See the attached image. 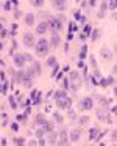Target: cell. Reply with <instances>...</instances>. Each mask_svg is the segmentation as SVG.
Segmentation results:
<instances>
[{
  "mask_svg": "<svg viewBox=\"0 0 117 146\" xmlns=\"http://www.w3.org/2000/svg\"><path fill=\"white\" fill-rule=\"evenodd\" d=\"M35 47H36V55H39V57H45V55L48 54V41L45 38H41V39H38V42L35 44Z\"/></svg>",
  "mask_w": 117,
  "mask_h": 146,
  "instance_id": "6da1fadb",
  "label": "cell"
},
{
  "mask_svg": "<svg viewBox=\"0 0 117 146\" xmlns=\"http://www.w3.org/2000/svg\"><path fill=\"white\" fill-rule=\"evenodd\" d=\"M69 86L73 90V91H76V90L81 86V77H80V74L76 72V71H72L69 76Z\"/></svg>",
  "mask_w": 117,
  "mask_h": 146,
  "instance_id": "7a4b0ae2",
  "label": "cell"
},
{
  "mask_svg": "<svg viewBox=\"0 0 117 146\" xmlns=\"http://www.w3.org/2000/svg\"><path fill=\"white\" fill-rule=\"evenodd\" d=\"M48 30H52L53 33H59L63 30V22L58 17H53V19L48 21Z\"/></svg>",
  "mask_w": 117,
  "mask_h": 146,
  "instance_id": "3957f363",
  "label": "cell"
},
{
  "mask_svg": "<svg viewBox=\"0 0 117 146\" xmlns=\"http://www.w3.org/2000/svg\"><path fill=\"white\" fill-rule=\"evenodd\" d=\"M56 105L59 108H70V105H72V101H70V98L67 94L61 96V98L56 99Z\"/></svg>",
  "mask_w": 117,
  "mask_h": 146,
  "instance_id": "277c9868",
  "label": "cell"
},
{
  "mask_svg": "<svg viewBox=\"0 0 117 146\" xmlns=\"http://www.w3.org/2000/svg\"><path fill=\"white\" fill-rule=\"evenodd\" d=\"M92 107H94V101H92V98L81 99V102H80V108H81V110H92Z\"/></svg>",
  "mask_w": 117,
  "mask_h": 146,
  "instance_id": "5b68a950",
  "label": "cell"
},
{
  "mask_svg": "<svg viewBox=\"0 0 117 146\" xmlns=\"http://www.w3.org/2000/svg\"><path fill=\"white\" fill-rule=\"evenodd\" d=\"M56 145H69V135H67L66 129H63L59 132V137L56 138Z\"/></svg>",
  "mask_w": 117,
  "mask_h": 146,
  "instance_id": "8992f818",
  "label": "cell"
},
{
  "mask_svg": "<svg viewBox=\"0 0 117 146\" xmlns=\"http://www.w3.org/2000/svg\"><path fill=\"white\" fill-rule=\"evenodd\" d=\"M36 39L35 36H33V33H25L24 35V44H25V47H33V46L36 44Z\"/></svg>",
  "mask_w": 117,
  "mask_h": 146,
  "instance_id": "52a82bcc",
  "label": "cell"
},
{
  "mask_svg": "<svg viewBox=\"0 0 117 146\" xmlns=\"http://www.w3.org/2000/svg\"><path fill=\"white\" fill-rule=\"evenodd\" d=\"M81 129H73L72 132H70L69 135V141L70 143H75V141H80V138H81Z\"/></svg>",
  "mask_w": 117,
  "mask_h": 146,
  "instance_id": "ba28073f",
  "label": "cell"
},
{
  "mask_svg": "<svg viewBox=\"0 0 117 146\" xmlns=\"http://www.w3.org/2000/svg\"><path fill=\"white\" fill-rule=\"evenodd\" d=\"M52 3L58 11H64L67 8V0H52Z\"/></svg>",
  "mask_w": 117,
  "mask_h": 146,
  "instance_id": "9c48e42d",
  "label": "cell"
},
{
  "mask_svg": "<svg viewBox=\"0 0 117 146\" xmlns=\"http://www.w3.org/2000/svg\"><path fill=\"white\" fill-rule=\"evenodd\" d=\"M24 64H25V57H24L22 54L14 55V66H17V68H20V69H22Z\"/></svg>",
  "mask_w": 117,
  "mask_h": 146,
  "instance_id": "30bf717a",
  "label": "cell"
},
{
  "mask_svg": "<svg viewBox=\"0 0 117 146\" xmlns=\"http://www.w3.org/2000/svg\"><path fill=\"white\" fill-rule=\"evenodd\" d=\"M100 79H101V80H100L98 83H100L103 88H106V86H109V85H112V83H114V79H112V77H100Z\"/></svg>",
  "mask_w": 117,
  "mask_h": 146,
  "instance_id": "8fae6325",
  "label": "cell"
},
{
  "mask_svg": "<svg viewBox=\"0 0 117 146\" xmlns=\"http://www.w3.org/2000/svg\"><path fill=\"white\" fill-rule=\"evenodd\" d=\"M47 30H48V22H41L38 25V29H36V32H38L39 35H44Z\"/></svg>",
  "mask_w": 117,
  "mask_h": 146,
  "instance_id": "7c38bea8",
  "label": "cell"
},
{
  "mask_svg": "<svg viewBox=\"0 0 117 146\" xmlns=\"http://www.w3.org/2000/svg\"><path fill=\"white\" fill-rule=\"evenodd\" d=\"M59 42H61L59 35H58V33H53V36H52V42H50V46H52L53 49H56L58 46H59Z\"/></svg>",
  "mask_w": 117,
  "mask_h": 146,
  "instance_id": "4fadbf2b",
  "label": "cell"
},
{
  "mask_svg": "<svg viewBox=\"0 0 117 146\" xmlns=\"http://www.w3.org/2000/svg\"><path fill=\"white\" fill-rule=\"evenodd\" d=\"M95 115H97V118H98V119H100V121H106L108 119V113H106V111H105V110H101V108H97V110H95Z\"/></svg>",
  "mask_w": 117,
  "mask_h": 146,
  "instance_id": "5bb4252c",
  "label": "cell"
},
{
  "mask_svg": "<svg viewBox=\"0 0 117 146\" xmlns=\"http://www.w3.org/2000/svg\"><path fill=\"white\" fill-rule=\"evenodd\" d=\"M25 22H27V25H33V22H35V14L33 13H28L25 16Z\"/></svg>",
  "mask_w": 117,
  "mask_h": 146,
  "instance_id": "9a60e30c",
  "label": "cell"
},
{
  "mask_svg": "<svg viewBox=\"0 0 117 146\" xmlns=\"http://www.w3.org/2000/svg\"><path fill=\"white\" fill-rule=\"evenodd\" d=\"M86 57H88V46H86V44H83L81 52H80V60H84Z\"/></svg>",
  "mask_w": 117,
  "mask_h": 146,
  "instance_id": "2e32d148",
  "label": "cell"
},
{
  "mask_svg": "<svg viewBox=\"0 0 117 146\" xmlns=\"http://www.w3.org/2000/svg\"><path fill=\"white\" fill-rule=\"evenodd\" d=\"M101 57H103L105 60H109V58H112V54H111V50H108V49H101Z\"/></svg>",
  "mask_w": 117,
  "mask_h": 146,
  "instance_id": "e0dca14e",
  "label": "cell"
},
{
  "mask_svg": "<svg viewBox=\"0 0 117 146\" xmlns=\"http://www.w3.org/2000/svg\"><path fill=\"white\" fill-rule=\"evenodd\" d=\"M48 133H50V135H48V140H47V141L52 143V145H56V133H55L53 130H52V132H48Z\"/></svg>",
  "mask_w": 117,
  "mask_h": 146,
  "instance_id": "ac0fdd59",
  "label": "cell"
},
{
  "mask_svg": "<svg viewBox=\"0 0 117 146\" xmlns=\"http://www.w3.org/2000/svg\"><path fill=\"white\" fill-rule=\"evenodd\" d=\"M97 135H98V129L97 127H92V129L89 130V138L94 140V138H97Z\"/></svg>",
  "mask_w": 117,
  "mask_h": 146,
  "instance_id": "d6986e66",
  "label": "cell"
},
{
  "mask_svg": "<svg viewBox=\"0 0 117 146\" xmlns=\"http://www.w3.org/2000/svg\"><path fill=\"white\" fill-rule=\"evenodd\" d=\"M8 99H10V107L13 108V110H16V108H17V102H16V98H14V96H10V98H8Z\"/></svg>",
  "mask_w": 117,
  "mask_h": 146,
  "instance_id": "ffe728a7",
  "label": "cell"
},
{
  "mask_svg": "<svg viewBox=\"0 0 117 146\" xmlns=\"http://www.w3.org/2000/svg\"><path fill=\"white\" fill-rule=\"evenodd\" d=\"M33 71H35L36 76H38V74H41V64L35 61V63H33Z\"/></svg>",
  "mask_w": 117,
  "mask_h": 146,
  "instance_id": "44dd1931",
  "label": "cell"
},
{
  "mask_svg": "<svg viewBox=\"0 0 117 146\" xmlns=\"http://www.w3.org/2000/svg\"><path fill=\"white\" fill-rule=\"evenodd\" d=\"M106 3H108V7H109L111 10H116L117 8V0H108Z\"/></svg>",
  "mask_w": 117,
  "mask_h": 146,
  "instance_id": "7402d4cb",
  "label": "cell"
},
{
  "mask_svg": "<svg viewBox=\"0 0 117 146\" xmlns=\"http://www.w3.org/2000/svg\"><path fill=\"white\" fill-rule=\"evenodd\" d=\"M56 64V58L55 57H48V60H47V66L48 68H52V66H55Z\"/></svg>",
  "mask_w": 117,
  "mask_h": 146,
  "instance_id": "603a6c76",
  "label": "cell"
},
{
  "mask_svg": "<svg viewBox=\"0 0 117 146\" xmlns=\"http://www.w3.org/2000/svg\"><path fill=\"white\" fill-rule=\"evenodd\" d=\"M67 116H69L70 121H75V119H76V113H75L73 110H70V108H69V113H67Z\"/></svg>",
  "mask_w": 117,
  "mask_h": 146,
  "instance_id": "cb8c5ba5",
  "label": "cell"
},
{
  "mask_svg": "<svg viewBox=\"0 0 117 146\" xmlns=\"http://www.w3.org/2000/svg\"><path fill=\"white\" fill-rule=\"evenodd\" d=\"M30 2H31V5L33 7H42V3H44V0H30Z\"/></svg>",
  "mask_w": 117,
  "mask_h": 146,
  "instance_id": "d4e9b609",
  "label": "cell"
},
{
  "mask_svg": "<svg viewBox=\"0 0 117 146\" xmlns=\"http://www.w3.org/2000/svg\"><path fill=\"white\" fill-rule=\"evenodd\" d=\"M16 121H17V123H25V121H27V115H17Z\"/></svg>",
  "mask_w": 117,
  "mask_h": 146,
  "instance_id": "484cf974",
  "label": "cell"
},
{
  "mask_svg": "<svg viewBox=\"0 0 117 146\" xmlns=\"http://www.w3.org/2000/svg\"><path fill=\"white\" fill-rule=\"evenodd\" d=\"M53 118H55V121H56V123H59V124L63 123V116H61L58 111H55V113H53Z\"/></svg>",
  "mask_w": 117,
  "mask_h": 146,
  "instance_id": "4316f807",
  "label": "cell"
},
{
  "mask_svg": "<svg viewBox=\"0 0 117 146\" xmlns=\"http://www.w3.org/2000/svg\"><path fill=\"white\" fill-rule=\"evenodd\" d=\"M91 32H92V27L89 25V24H88V25H84V33H83V35L88 36V35H91Z\"/></svg>",
  "mask_w": 117,
  "mask_h": 146,
  "instance_id": "83f0119b",
  "label": "cell"
},
{
  "mask_svg": "<svg viewBox=\"0 0 117 146\" xmlns=\"http://www.w3.org/2000/svg\"><path fill=\"white\" fill-rule=\"evenodd\" d=\"M14 145H25V138H22V137H20V138H14Z\"/></svg>",
  "mask_w": 117,
  "mask_h": 146,
  "instance_id": "f1b7e54d",
  "label": "cell"
},
{
  "mask_svg": "<svg viewBox=\"0 0 117 146\" xmlns=\"http://www.w3.org/2000/svg\"><path fill=\"white\" fill-rule=\"evenodd\" d=\"M44 135H45L44 129H41V127H39V129L36 130V137H38V138H41V137H44Z\"/></svg>",
  "mask_w": 117,
  "mask_h": 146,
  "instance_id": "f546056e",
  "label": "cell"
},
{
  "mask_svg": "<svg viewBox=\"0 0 117 146\" xmlns=\"http://www.w3.org/2000/svg\"><path fill=\"white\" fill-rule=\"evenodd\" d=\"M69 29H70V32L73 33V32H76V30H78V27H76L75 22H70V24H69Z\"/></svg>",
  "mask_w": 117,
  "mask_h": 146,
  "instance_id": "4dcf8cb0",
  "label": "cell"
},
{
  "mask_svg": "<svg viewBox=\"0 0 117 146\" xmlns=\"http://www.w3.org/2000/svg\"><path fill=\"white\" fill-rule=\"evenodd\" d=\"M75 17H76V19H78V21H81V22H86V17L83 16L81 13H75Z\"/></svg>",
  "mask_w": 117,
  "mask_h": 146,
  "instance_id": "1f68e13d",
  "label": "cell"
},
{
  "mask_svg": "<svg viewBox=\"0 0 117 146\" xmlns=\"http://www.w3.org/2000/svg\"><path fill=\"white\" fill-rule=\"evenodd\" d=\"M98 35H100V33H98L97 30H94V32H91V36H92V39H94V41L98 38Z\"/></svg>",
  "mask_w": 117,
  "mask_h": 146,
  "instance_id": "d6a6232c",
  "label": "cell"
},
{
  "mask_svg": "<svg viewBox=\"0 0 117 146\" xmlns=\"http://www.w3.org/2000/svg\"><path fill=\"white\" fill-rule=\"evenodd\" d=\"M11 129H13L14 132H17V130H19V124H17V123H13V124H11Z\"/></svg>",
  "mask_w": 117,
  "mask_h": 146,
  "instance_id": "836d02e7",
  "label": "cell"
},
{
  "mask_svg": "<svg viewBox=\"0 0 117 146\" xmlns=\"http://www.w3.org/2000/svg\"><path fill=\"white\" fill-rule=\"evenodd\" d=\"M88 121H89L88 116H83L81 119H80V124H88Z\"/></svg>",
  "mask_w": 117,
  "mask_h": 146,
  "instance_id": "e575fe53",
  "label": "cell"
},
{
  "mask_svg": "<svg viewBox=\"0 0 117 146\" xmlns=\"http://www.w3.org/2000/svg\"><path fill=\"white\" fill-rule=\"evenodd\" d=\"M45 143H47V140H45V138H42V137H41V138L38 140V145H41V146H44Z\"/></svg>",
  "mask_w": 117,
  "mask_h": 146,
  "instance_id": "d590c367",
  "label": "cell"
},
{
  "mask_svg": "<svg viewBox=\"0 0 117 146\" xmlns=\"http://www.w3.org/2000/svg\"><path fill=\"white\" fill-rule=\"evenodd\" d=\"M3 10H7V11H10V10H11V3H10V2H7V3L3 5Z\"/></svg>",
  "mask_w": 117,
  "mask_h": 146,
  "instance_id": "8d00e7d4",
  "label": "cell"
},
{
  "mask_svg": "<svg viewBox=\"0 0 117 146\" xmlns=\"http://www.w3.org/2000/svg\"><path fill=\"white\" fill-rule=\"evenodd\" d=\"M20 16H22V13H20V11H16V13H14V17H16V19H19Z\"/></svg>",
  "mask_w": 117,
  "mask_h": 146,
  "instance_id": "74e56055",
  "label": "cell"
},
{
  "mask_svg": "<svg viewBox=\"0 0 117 146\" xmlns=\"http://www.w3.org/2000/svg\"><path fill=\"white\" fill-rule=\"evenodd\" d=\"M67 39H69V41H72V39H73V33H72V32H69V35H67Z\"/></svg>",
  "mask_w": 117,
  "mask_h": 146,
  "instance_id": "f35d334b",
  "label": "cell"
},
{
  "mask_svg": "<svg viewBox=\"0 0 117 146\" xmlns=\"http://www.w3.org/2000/svg\"><path fill=\"white\" fill-rule=\"evenodd\" d=\"M55 66H56V68H55V69H53V72H52V76H56L58 69H59V68H58V64H55Z\"/></svg>",
  "mask_w": 117,
  "mask_h": 146,
  "instance_id": "ab89813d",
  "label": "cell"
},
{
  "mask_svg": "<svg viewBox=\"0 0 117 146\" xmlns=\"http://www.w3.org/2000/svg\"><path fill=\"white\" fill-rule=\"evenodd\" d=\"M91 63H92V66H97V61H95L94 57H91Z\"/></svg>",
  "mask_w": 117,
  "mask_h": 146,
  "instance_id": "60d3db41",
  "label": "cell"
},
{
  "mask_svg": "<svg viewBox=\"0 0 117 146\" xmlns=\"http://www.w3.org/2000/svg\"><path fill=\"white\" fill-rule=\"evenodd\" d=\"M61 77H63V72H58V76H56V80H61Z\"/></svg>",
  "mask_w": 117,
  "mask_h": 146,
  "instance_id": "b9f144b4",
  "label": "cell"
},
{
  "mask_svg": "<svg viewBox=\"0 0 117 146\" xmlns=\"http://www.w3.org/2000/svg\"><path fill=\"white\" fill-rule=\"evenodd\" d=\"M0 93H3V85L0 83Z\"/></svg>",
  "mask_w": 117,
  "mask_h": 146,
  "instance_id": "7bdbcfd3",
  "label": "cell"
},
{
  "mask_svg": "<svg viewBox=\"0 0 117 146\" xmlns=\"http://www.w3.org/2000/svg\"><path fill=\"white\" fill-rule=\"evenodd\" d=\"M2 47H3V46H2V42H0V49H2Z\"/></svg>",
  "mask_w": 117,
  "mask_h": 146,
  "instance_id": "ee69618b",
  "label": "cell"
},
{
  "mask_svg": "<svg viewBox=\"0 0 117 146\" xmlns=\"http://www.w3.org/2000/svg\"><path fill=\"white\" fill-rule=\"evenodd\" d=\"M2 29H3V27H2V24H0V30H2Z\"/></svg>",
  "mask_w": 117,
  "mask_h": 146,
  "instance_id": "f6af8a7d",
  "label": "cell"
},
{
  "mask_svg": "<svg viewBox=\"0 0 117 146\" xmlns=\"http://www.w3.org/2000/svg\"><path fill=\"white\" fill-rule=\"evenodd\" d=\"M106 2H108V0H106Z\"/></svg>",
  "mask_w": 117,
  "mask_h": 146,
  "instance_id": "bcb514c9",
  "label": "cell"
}]
</instances>
